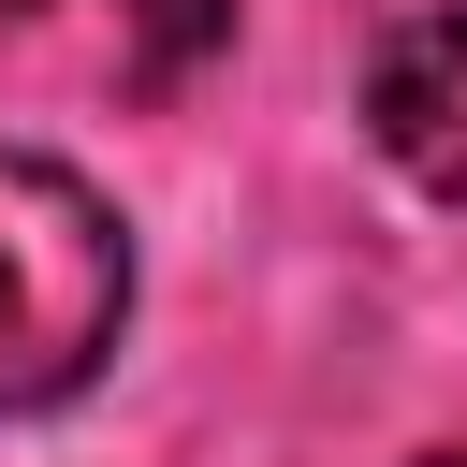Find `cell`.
<instances>
[{
	"mask_svg": "<svg viewBox=\"0 0 467 467\" xmlns=\"http://www.w3.org/2000/svg\"><path fill=\"white\" fill-rule=\"evenodd\" d=\"M117 336H131V234H117V204L73 161L0 146V423L88 394Z\"/></svg>",
	"mask_w": 467,
	"mask_h": 467,
	"instance_id": "6da1fadb",
	"label": "cell"
},
{
	"mask_svg": "<svg viewBox=\"0 0 467 467\" xmlns=\"http://www.w3.org/2000/svg\"><path fill=\"white\" fill-rule=\"evenodd\" d=\"M365 131H379V161H394L409 190L467 204V0L409 15V29L365 58Z\"/></svg>",
	"mask_w": 467,
	"mask_h": 467,
	"instance_id": "7a4b0ae2",
	"label": "cell"
},
{
	"mask_svg": "<svg viewBox=\"0 0 467 467\" xmlns=\"http://www.w3.org/2000/svg\"><path fill=\"white\" fill-rule=\"evenodd\" d=\"M234 29V0H146V44H131V88H175L204 44Z\"/></svg>",
	"mask_w": 467,
	"mask_h": 467,
	"instance_id": "3957f363",
	"label": "cell"
},
{
	"mask_svg": "<svg viewBox=\"0 0 467 467\" xmlns=\"http://www.w3.org/2000/svg\"><path fill=\"white\" fill-rule=\"evenodd\" d=\"M0 15H58V0H0Z\"/></svg>",
	"mask_w": 467,
	"mask_h": 467,
	"instance_id": "277c9868",
	"label": "cell"
},
{
	"mask_svg": "<svg viewBox=\"0 0 467 467\" xmlns=\"http://www.w3.org/2000/svg\"><path fill=\"white\" fill-rule=\"evenodd\" d=\"M423 467H467V438H452V452H423Z\"/></svg>",
	"mask_w": 467,
	"mask_h": 467,
	"instance_id": "5b68a950",
	"label": "cell"
}]
</instances>
